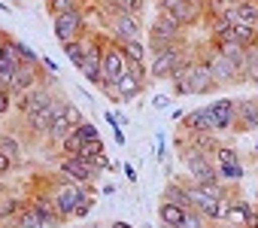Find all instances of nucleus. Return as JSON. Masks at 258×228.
Instances as JSON below:
<instances>
[{
	"instance_id": "obj_52",
	"label": "nucleus",
	"mask_w": 258,
	"mask_h": 228,
	"mask_svg": "<svg viewBox=\"0 0 258 228\" xmlns=\"http://www.w3.org/2000/svg\"><path fill=\"white\" fill-rule=\"evenodd\" d=\"M143 228H149V225H143Z\"/></svg>"
},
{
	"instance_id": "obj_33",
	"label": "nucleus",
	"mask_w": 258,
	"mask_h": 228,
	"mask_svg": "<svg viewBox=\"0 0 258 228\" xmlns=\"http://www.w3.org/2000/svg\"><path fill=\"white\" fill-rule=\"evenodd\" d=\"M76 134H79L85 143H91V140H100V134H97V125H94V122H88V119H85V122L76 128Z\"/></svg>"
},
{
	"instance_id": "obj_31",
	"label": "nucleus",
	"mask_w": 258,
	"mask_h": 228,
	"mask_svg": "<svg viewBox=\"0 0 258 228\" xmlns=\"http://www.w3.org/2000/svg\"><path fill=\"white\" fill-rule=\"evenodd\" d=\"M213 158H216V164H240V152H237L234 146H225V143L216 149Z\"/></svg>"
},
{
	"instance_id": "obj_44",
	"label": "nucleus",
	"mask_w": 258,
	"mask_h": 228,
	"mask_svg": "<svg viewBox=\"0 0 258 228\" xmlns=\"http://www.w3.org/2000/svg\"><path fill=\"white\" fill-rule=\"evenodd\" d=\"M0 228H19L16 222H0Z\"/></svg>"
},
{
	"instance_id": "obj_37",
	"label": "nucleus",
	"mask_w": 258,
	"mask_h": 228,
	"mask_svg": "<svg viewBox=\"0 0 258 228\" xmlns=\"http://www.w3.org/2000/svg\"><path fill=\"white\" fill-rule=\"evenodd\" d=\"M152 106H155V109H164V106H170V97H164V94H158V97L152 100Z\"/></svg>"
},
{
	"instance_id": "obj_15",
	"label": "nucleus",
	"mask_w": 258,
	"mask_h": 228,
	"mask_svg": "<svg viewBox=\"0 0 258 228\" xmlns=\"http://www.w3.org/2000/svg\"><path fill=\"white\" fill-rule=\"evenodd\" d=\"M179 131L182 134H216V128H213V122H210V116H207L204 106L185 112L182 122H179Z\"/></svg>"
},
{
	"instance_id": "obj_14",
	"label": "nucleus",
	"mask_w": 258,
	"mask_h": 228,
	"mask_svg": "<svg viewBox=\"0 0 258 228\" xmlns=\"http://www.w3.org/2000/svg\"><path fill=\"white\" fill-rule=\"evenodd\" d=\"M237 131H243V134L258 131V97H240L237 100Z\"/></svg>"
},
{
	"instance_id": "obj_4",
	"label": "nucleus",
	"mask_w": 258,
	"mask_h": 228,
	"mask_svg": "<svg viewBox=\"0 0 258 228\" xmlns=\"http://www.w3.org/2000/svg\"><path fill=\"white\" fill-rule=\"evenodd\" d=\"M146 76H149V64H127V70L112 82V88L118 94V103L137 100L146 88Z\"/></svg>"
},
{
	"instance_id": "obj_26",
	"label": "nucleus",
	"mask_w": 258,
	"mask_h": 228,
	"mask_svg": "<svg viewBox=\"0 0 258 228\" xmlns=\"http://www.w3.org/2000/svg\"><path fill=\"white\" fill-rule=\"evenodd\" d=\"M0 152L10 155V158H16L19 164H22V155H25V149H22L19 137H13V134H7V131H0Z\"/></svg>"
},
{
	"instance_id": "obj_39",
	"label": "nucleus",
	"mask_w": 258,
	"mask_h": 228,
	"mask_svg": "<svg viewBox=\"0 0 258 228\" xmlns=\"http://www.w3.org/2000/svg\"><path fill=\"white\" fill-rule=\"evenodd\" d=\"M246 228H258V204H252V216H249Z\"/></svg>"
},
{
	"instance_id": "obj_21",
	"label": "nucleus",
	"mask_w": 258,
	"mask_h": 228,
	"mask_svg": "<svg viewBox=\"0 0 258 228\" xmlns=\"http://www.w3.org/2000/svg\"><path fill=\"white\" fill-rule=\"evenodd\" d=\"M225 37L234 40V43H240L243 49L258 46V28H255V25H243V22H237V25H231V31H228Z\"/></svg>"
},
{
	"instance_id": "obj_11",
	"label": "nucleus",
	"mask_w": 258,
	"mask_h": 228,
	"mask_svg": "<svg viewBox=\"0 0 258 228\" xmlns=\"http://www.w3.org/2000/svg\"><path fill=\"white\" fill-rule=\"evenodd\" d=\"M124 70H127V58H124L121 46H118V43H112V37H109V43H106V49H103V58H100L103 85H112Z\"/></svg>"
},
{
	"instance_id": "obj_38",
	"label": "nucleus",
	"mask_w": 258,
	"mask_h": 228,
	"mask_svg": "<svg viewBox=\"0 0 258 228\" xmlns=\"http://www.w3.org/2000/svg\"><path fill=\"white\" fill-rule=\"evenodd\" d=\"M112 140L118 143V146H124L127 140H124V128H112Z\"/></svg>"
},
{
	"instance_id": "obj_23",
	"label": "nucleus",
	"mask_w": 258,
	"mask_h": 228,
	"mask_svg": "<svg viewBox=\"0 0 258 228\" xmlns=\"http://www.w3.org/2000/svg\"><path fill=\"white\" fill-rule=\"evenodd\" d=\"M88 46H91V37H82V40H70V43H64L61 49H64V55H67V61H70V64L79 70V67L85 64Z\"/></svg>"
},
{
	"instance_id": "obj_47",
	"label": "nucleus",
	"mask_w": 258,
	"mask_h": 228,
	"mask_svg": "<svg viewBox=\"0 0 258 228\" xmlns=\"http://www.w3.org/2000/svg\"><path fill=\"white\" fill-rule=\"evenodd\" d=\"M49 4H55V0H46V7H49Z\"/></svg>"
},
{
	"instance_id": "obj_29",
	"label": "nucleus",
	"mask_w": 258,
	"mask_h": 228,
	"mask_svg": "<svg viewBox=\"0 0 258 228\" xmlns=\"http://www.w3.org/2000/svg\"><path fill=\"white\" fill-rule=\"evenodd\" d=\"M82 146H85V140L73 131L67 140H61V146H58V155H79L82 152Z\"/></svg>"
},
{
	"instance_id": "obj_22",
	"label": "nucleus",
	"mask_w": 258,
	"mask_h": 228,
	"mask_svg": "<svg viewBox=\"0 0 258 228\" xmlns=\"http://www.w3.org/2000/svg\"><path fill=\"white\" fill-rule=\"evenodd\" d=\"M121 46V52H124V58H127V64H149V46L143 43V40H124V43H118Z\"/></svg>"
},
{
	"instance_id": "obj_42",
	"label": "nucleus",
	"mask_w": 258,
	"mask_h": 228,
	"mask_svg": "<svg viewBox=\"0 0 258 228\" xmlns=\"http://www.w3.org/2000/svg\"><path fill=\"white\" fill-rule=\"evenodd\" d=\"M109 228H134V225H131V222H121V219H118V222H112Z\"/></svg>"
},
{
	"instance_id": "obj_45",
	"label": "nucleus",
	"mask_w": 258,
	"mask_h": 228,
	"mask_svg": "<svg viewBox=\"0 0 258 228\" xmlns=\"http://www.w3.org/2000/svg\"><path fill=\"white\" fill-rule=\"evenodd\" d=\"M76 228H100V225H94V222H91V225H76Z\"/></svg>"
},
{
	"instance_id": "obj_16",
	"label": "nucleus",
	"mask_w": 258,
	"mask_h": 228,
	"mask_svg": "<svg viewBox=\"0 0 258 228\" xmlns=\"http://www.w3.org/2000/svg\"><path fill=\"white\" fill-rule=\"evenodd\" d=\"M58 97V94H55ZM55 103V100H52ZM52 103H43V106H37L31 116H25L22 122H25V128L34 134V137H46L49 134V128H52Z\"/></svg>"
},
{
	"instance_id": "obj_19",
	"label": "nucleus",
	"mask_w": 258,
	"mask_h": 228,
	"mask_svg": "<svg viewBox=\"0 0 258 228\" xmlns=\"http://www.w3.org/2000/svg\"><path fill=\"white\" fill-rule=\"evenodd\" d=\"M249 216H252V204L249 201H243V198H228V213H225V222L228 225H240V228H246V222H249Z\"/></svg>"
},
{
	"instance_id": "obj_32",
	"label": "nucleus",
	"mask_w": 258,
	"mask_h": 228,
	"mask_svg": "<svg viewBox=\"0 0 258 228\" xmlns=\"http://www.w3.org/2000/svg\"><path fill=\"white\" fill-rule=\"evenodd\" d=\"M10 112H16V94L10 88H0V119H7Z\"/></svg>"
},
{
	"instance_id": "obj_17",
	"label": "nucleus",
	"mask_w": 258,
	"mask_h": 228,
	"mask_svg": "<svg viewBox=\"0 0 258 228\" xmlns=\"http://www.w3.org/2000/svg\"><path fill=\"white\" fill-rule=\"evenodd\" d=\"M231 22H243V25H255L258 28V0H237L234 7H228Z\"/></svg>"
},
{
	"instance_id": "obj_25",
	"label": "nucleus",
	"mask_w": 258,
	"mask_h": 228,
	"mask_svg": "<svg viewBox=\"0 0 258 228\" xmlns=\"http://www.w3.org/2000/svg\"><path fill=\"white\" fill-rule=\"evenodd\" d=\"M100 155H106L103 140H91V143H85V146H82V152H79L76 158H82L85 164H91V167L97 170V158H100ZM97 174H100V170H97Z\"/></svg>"
},
{
	"instance_id": "obj_1",
	"label": "nucleus",
	"mask_w": 258,
	"mask_h": 228,
	"mask_svg": "<svg viewBox=\"0 0 258 228\" xmlns=\"http://www.w3.org/2000/svg\"><path fill=\"white\" fill-rule=\"evenodd\" d=\"M216 88H219V82H216V76H213V70H210V64H207L204 55H198V58L191 61V67L185 70V76H182L179 82H173V94H176V97L210 94V91H216Z\"/></svg>"
},
{
	"instance_id": "obj_12",
	"label": "nucleus",
	"mask_w": 258,
	"mask_h": 228,
	"mask_svg": "<svg viewBox=\"0 0 258 228\" xmlns=\"http://www.w3.org/2000/svg\"><path fill=\"white\" fill-rule=\"evenodd\" d=\"M201 55L207 58V64H210V70H213V76H216L219 85H237V82H243V76H240V70H237V64H234L231 58H222V55L213 52V49H207V52H201Z\"/></svg>"
},
{
	"instance_id": "obj_46",
	"label": "nucleus",
	"mask_w": 258,
	"mask_h": 228,
	"mask_svg": "<svg viewBox=\"0 0 258 228\" xmlns=\"http://www.w3.org/2000/svg\"><path fill=\"white\" fill-rule=\"evenodd\" d=\"M0 49H4V37H0Z\"/></svg>"
},
{
	"instance_id": "obj_20",
	"label": "nucleus",
	"mask_w": 258,
	"mask_h": 228,
	"mask_svg": "<svg viewBox=\"0 0 258 228\" xmlns=\"http://www.w3.org/2000/svg\"><path fill=\"white\" fill-rule=\"evenodd\" d=\"M22 210H28V198H22V195H10V192L0 198V222H16Z\"/></svg>"
},
{
	"instance_id": "obj_2",
	"label": "nucleus",
	"mask_w": 258,
	"mask_h": 228,
	"mask_svg": "<svg viewBox=\"0 0 258 228\" xmlns=\"http://www.w3.org/2000/svg\"><path fill=\"white\" fill-rule=\"evenodd\" d=\"M82 122H85V116L79 112V106H73L64 94H58L55 103H52V128H49L46 140L55 143V146H61V140H67Z\"/></svg>"
},
{
	"instance_id": "obj_7",
	"label": "nucleus",
	"mask_w": 258,
	"mask_h": 228,
	"mask_svg": "<svg viewBox=\"0 0 258 228\" xmlns=\"http://www.w3.org/2000/svg\"><path fill=\"white\" fill-rule=\"evenodd\" d=\"M204 109H207V116H210L216 134H225V131H234V128H237V100H231V97H216V100L207 103Z\"/></svg>"
},
{
	"instance_id": "obj_43",
	"label": "nucleus",
	"mask_w": 258,
	"mask_h": 228,
	"mask_svg": "<svg viewBox=\"0 0 258 228\" xmlns=\"http://www.w3.org/2000/svg\"><path fill=\"white\" fill-rule=\"evenodd\" d=\"M7 195V183H4V177H0V198Z\"/></svg>"
},
{
	"instance_id": "obj_36",
	"label": "nucleus",
	"mask_w": 258,
	"mask_h": 228,
	"mask_svg": "<svg viewBox=\"0 0 258 228\" xmlns=\"http://www.w3.org/2000/svg\"><path fill=\"white\" fill-rule=\"evenodd\" d=\"M16 158H10V155H4V152H0V177H7L10 170H16Z\"/></svg>"
},
{
	"instance_id": "obj_9",
	"label": "nucleus",
	"mask_w": 258,
	"mask_h": 228,
	"mask_svg": "<svg viewBox=\"0 0 258 228\" xmlns=\"http://www.w3.org/2000/svg\"><path fill=\"white\" fill-rule=\"evenodd\" d=\"M106 34L112 37V43H124V40H140L143 37V19L131 16V13H115L106 25Z\"/></svg>"
},
{
	"instance_id": "obj_27",
	"label": "nucleus",
	"mask_w": 258,
	"mask_h": 228,
	"mask_svg": "<svg viewBox=\"0 0 258 228\" xmlns=\"http://www.w3.org/2000/svg\"><path fill=\"white\" fill-rule=\"evenodd\" d=\"M216 170H219V180L228 186H237L243 180V161L240 164H216Z\"/></svg>"
},
{
	"instance_id": "obj_18",
	"label": "nucleus",
	"mask_w": 258,
	"mask_h": 228,
	"mask_svg": "<svg viewBox=\"0 0 258 228\" xmlns=\"http://www.w3.org/2000/svg\"><path fill=\"white\" fill-rule=\"evenodd\" d=\"M161 201H170V204H179L182 210H195L191 207V195H188V186L182 180H170L161 192Z\"/></svg>"
},
{
	"instance_id": "obj_51",
	"label": "nucleus",
	"mask_w": 258,
	"mask_h": 228,
	"mask_svg": "<svg viewBox=\"0 0 258 228\" xmlns=\"http://www.w3.org/2000/svg\"><path fill=\"white\" fill-rule=\"evenodd\" d=\"M231 228H240V225H231Z\"/></svg>"
},
{
	"instance_id": "obj_28",
	"label": "nucleus",
	"mask_w": 258,
	"mask_h": 228,
	"mask_svg": "<svg viewBox=\"0 0 258 228\" xmlns=\"http://www.w3.org/2000/svg\"><path fill=\"white\" fill-rule=\"evenodd\" d=\"M13 49H16V55H19L22 64H43V58H40L28 43H22V40H16V37H13Z\"/></svg>"
},
{
	"instance_id": "obj_35",
	"label": "nucleus",
	"mask_w": 258,
	"mask_h": 228,
	"mask_svg": "<svg viewBox=\"0 0 258 228\" xmlns=\"http://www.w3.org/2000/svg\"><path fill=\"white\" fill-rule=\"evenodd\" d=\"M146 0H121V13H131V16H143Z\"/></svg>"
},
{
	"instance_id": "obj_30",
	"label": "nucleus",
	"mask_w": 258,
	"mask_h": 228,
	"mask_svg": "<svg viewBox=\"0 0 258 228\" xmlns=\"http://www.w3.org/2000/svg\"><path fill=\"white\" fill-rule=\"evenodd\" d=\"M16 225H19V228H49V225H46V222H43V219H40V216H37V213L31 210V207L19 213V219H16Z\"/></svg>"
},
{
	"instance_id": "obj_49",
	"label": "nucleus",
	"mask_w": 258,
	"mask_h": 228,
	"mask_svg": "<svg viewBox=\"0 0 258 228\" xmlns=\"http://www.w3.org/2000/svg\"><path fill=\"white\" fill-rule=\"evenodd\" d=\"M255 155H258V143H255Z\"/></svg>"
},
{
	"instance_id": "obj_13",
	"label": "nucleus",
	"mask_w": 258,
	"mask_h": 228,
	"mask_svg": "<svg viewBox=\"0 0 258 228\" xmlns=\"http://www.w3.org/2000/svg\"><path fill=\"white\" fill-rule=\"evenodd\" d=\"M28 207L49 225V228H58V225H64L61 222V216H58V210H55V204H52V195H49V189H40V192H31L28 195Z\"/></svg>"
},
{
	"instance_id": "obj_48",
	"label": "nucleus",
	"mask_w": 258,
	"mask_h": 228,
	"mask_svg": "<svg viewBox=\"0 0 258 228\" xmlns=\"http://www.w3.org/2000/svg\"><path fill=\"white\" fill-rule=\"evenodd\" d=\"M0 37H7V31H0Z\"/></svg>"
},
{
	"instance_id": "obj_5",
	"label": "nucleus",
	"mask_w": 258,
	"mask_h": 228,
	"mask_svg": "<svg viewBox=\"0 0 258 228\" xmlns=\"http://www.w3.org/2000/svg\"><path fill=\"white\" fill-rule=\"evenodd\" d=\"M52 31L58 37V43H70V40H82L88 37V22H85V13L82 10H70V13H58L52 16Z\"/></svg>"
},
{
	"instance_id": "obj_6",
	"label": "nucleus",
	"mask_w": 258,
	"mask_h": 228,
	"mask_svg": "<svg viewBox=\"0 0 258 228\" xmlns=\"http://www.w3.org/2000/svg\"><path fill=\"white\" fill-rule=\"evenodd\" d=\"M191 49L185 46V43H179V46H173V49H164V52H155V55H149V76L152 79H170L173 73H176V67H179V61L188 55Z\"/></svg>"
},
{
	"instance_id": "obj_10",
	"label": "nucleus",
	"mask_w": 258,
	"mask_h": 228,
	"mask_svg": "<svg viewBox=\"0 0 258 228\" xmlns=\"http://www.w3.org/2000/svg\"><path fill=\"white\" fill-rule=\"evenodd\" d=\"M58 174H61L64 180L82 183V186H94V183L100 180V174H97L91 164H85L82 158H76V155H61V158H58Z\"/></svg>"
},
{
	"instance_id": "obj_34",
	"label": "nucleus",
	"mask_w": 258,
	"mask_h": 228,
	"mask_svg": "<svg viewBox=\"0 0 258 228\" xmlns=\"http://www.w3.org/2000/svg\"><path fill=\"white\" fill-rule=\"evenodd\" d=\"M103 119H106V125H109V128H124V125H127V116H124L121 109H115V112H112V109H106V112H103Z\"/></svg>"
},
{
	"instance_id": "obj_40",
	"label": "nucleus",
	"mask_w": 258,
	"mask_h": 228,
	"mask_svg": "<svg viewBox=\"0 0 258 228\" xmlns=\"http://www.w3.org/2000/svg\"><path fill=\"white\" fill-rule=\"evenodd\" d=\"M121 170H124V177H127V180H131V183H137V170H134V164H124Z\"/></svg>"
},
{
	"instance_id": "obj_3",
	"label": "nucleus",
	"mask_w": 258,
	"mask_h": 228,
	"mask_svg": "<svg viewBox=\"0 0 258 228\" xmlns=\"http://www.w3.org/2000/svg\"><path fill=\"white\" fill-rule=\"evenodd\" d=\"M85 189H88V186H82V183H70V180H64L61 174L49 180V195H52V204H55L61 222H67V219L76 216V207H79Z\"/></svg>"
},
{
	"instance_id": "obj_41",
	"label": "nucleus",
	"mask_w": 258,
	"mask_h": 228,
	"mask_svg": "<svg viewBox=\"0 0 258 228\" xmlns=\"http://www.w3.org/2000/svg\"><path fill=\"white\" fill-rule=\"evenodd\" d=\"M43 67H46L49 73H58V67H55V61H52V58H46V55H43Z\"/></svg>"
},
{
	"instance_id": "obj_50",
	"label": "nucleus",
	"mask_w": 258,
	"mask_h": 228,
	"mask_svg": "<svg viewBox=\"0 0 258 228\" xmlns=\"http://www.w3.org/2000/svg\"><path fill=\"white\" fill-rule=\"evenodd\" d=\"M198 4H207V0H198Z\"/></svg>"
},
{
	"instance_id": "obj_24",
	"label": "nucleus",
	"mask_w": 258,
	"mask_h": 228,
	"mask_svg": "<svg viewBox=\"0 0 258 228\" xmlns=\"http://www.w3.org/2000/svg\"><path fill=\"white\" fill-rule=\"evenodd\" d=\"M185 216H188V210H182L179 204H170V201H161V204H158V219H161V225L179 228V225L185 222Z\"/></svg>"
},
{
	"instance_id": "obj_8",
	"label": "nucleus",
	"mask_w": 258,
	"mask_h": 228,
	"mask_svg": "<svg viewBox=\"0 0 258 228\" xmlns=\"http://www.w3.org/2000/svg\"><path fill=\"white\" fill-rule=\"evenodd\" d=\"M158 10L170 13L182 28H195L198 22H204V4L198 0H158Z\"/></svg>"
}]
</instances>
